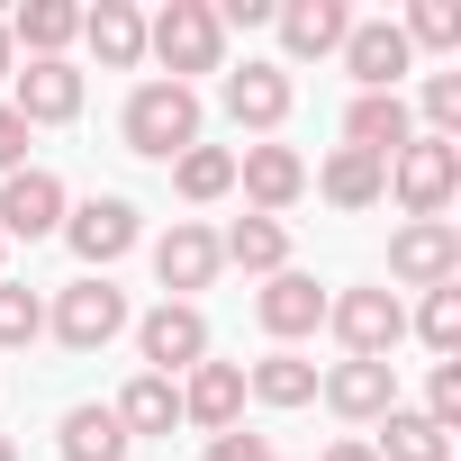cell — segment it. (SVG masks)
<instances>
[{
    "mask_svg": "<svg viewBox=\"0 0 461 461\" xmlns=\"http://www.w3.org/2000/svg\"><path fill=\"white\" fill-rule=\"evenodd\" d=\"M0 461H19V443H10V434H0Z\"/></svg>",
    "mask_w": 461,
    "mask_h": 461,
    "instance_id": "39",
    "label": "cell"
},
{
    "mask_svg": "<svg viewBox=\"0 0 461 461\" xmlns=\"http://www.w3.org/2000/svg\"><path fill=\"white\" fill-rule=\"evenodd\" d=\"M10 82H19L10 109H19L28 127H64V118H82V73H73L64 55H37V64H19Z\"/></svg>",
    "mask_w": 461,
    "mask_h": 461,
    "instance_id": "12",
    "label": "cell"
},
{
    "mask_svg": "<svg viewBox=\"0 0 461 461\" xmlns=\"http://www.w3.org/2000/svg\"><path fill=\"white\" fill-rule=\"evenodd\" d=\"M28 136H37V127H28L10 100H0V172H28Z\"/></svg>",
    "mask_w": 461,
    "mask_h": 461,
    "instance_id": "34",
    "label": "cell"
},
{
    "mask_svg": "<svg viewBox=\"0 0 461 461\" xmlns=\"http://www.w3.org/2000/svg\"><path fill=\"white\" fill-rule=\"evenodd\" d=\"M217 254L226 263H236V272H290V226L281 217H236V226H226V236H217Z\"/></svg>",
    "mask_w": 461,
    "mask_h": 461,
    "instance_id": "21",
    "label": "cell"
},
{
    "mask_svg": "<svg viewBox=\"0 0 461 461\" xmlns=\"http://www.w3.org/2000/svg\"><path fill=\"white\" fill-rule=\"evenodd\" d=\"M371 461H452V434H443V425H425L416 407H389V416H380Z\"/></svg>",
    "mask_w": 461,
    "mask_h": 461,
    "instance_id": "24",
    "label": "cell"
},
{
    "mask_svg": "<svg viewBox=\"0 0 461 461\" xmlns=\"http://www.w3.org/2000/svg\"><path fill=\"white\" fill-rule=\"evenodd\" d=\"M272 0H217V28H263Z\"/></svg>",
    "mask_w": 461,
    "mask_h": 461,
    "instance_id": "36",
    "label": "cell"
},
{
    "mask_svg": "<svg viewBox=\"0 0 461 461\" xmlns=\"http://www.w3.org/2000/svg\"><path fill=\"white\" fill-rule=\"evenodd\" d=\"M136 344H145V371H154V380L199 371V362H208V317H199L190 299H163V308L136 326Z\"/></svg>",
    "mask_w": 461,
    "mask_h": 461,
    "instance_id": "7",
    "label": "cell"
},
{
    "mask_svg": "<svg viewBox=\"0 0 461 461\" xmlns=\"http://www.w3.org/2000/svg\"><path fill=\"white\" fill-rule=\"evenodd\" d=\"M55 443H64V461H127V425L109 407H73L55 425Z\"/></svg>",
    "mask_w": 461,
    "mask_h": 461,
    "instance_id": "26",
    "label": "cell"
},
{
    "mask_svg": "<svg viewBox=\"0 0 461 461\" xmlns=\"http://www.w3.org/2000/svg\"><path fill=\"white\" fill-rule=\"evenodd\" d=\"M10 236H64V181L55 172H0V245H10Z\"/></svg>",
    "mask_w": 461,
    "mask_h": 461,
    "instance_id": "8",
    "label": "cell"
},
{
    "mask_svg": "<svg viewBox=\"0 0 461 461\" xmlns=\"http://www.w3.org/2000/svg\"><path fill=\"white\" fill-rule=\"evenodd\" d=\"M82 37V10H73V0H28V10L10 19V46H28V64L37 55H64Z\"/></svg>",
    "mask_w": 461,
    "mask_h": 461,
    "instance_id": "25",
    "label": "cell"
},
{
    "mask_svg": "<svg viewBox=\"0 0 461 461\" xmlns=\"http://www.w3.org/2000/svg\"><path fill=\"white\" fill-rule=\"evenodd\" d=\"M407 136H416V118H407V100H398V91H362V100L344 109V145H353V154H371V163H389Z\"/></svg>",
    "mask_w": 461,
    "mask_h": 461,
    "instance_id": "18",
    "label": "cell"
},
{
    "mask_svg": "<svg viewBox=\"0 0 461 461\" xmlns=\"http://www.w3.org/2000/svg\"><path fill=\"white\" fill-rule=\"evenodd\" d=\"M425 136L461 145V73H434V82H425Z\"/></svg>",
    "mask_w": 461,
    "mask_h": 461,
    "instance_id": "32",
    "label": "cell"
},
{
    "mask_svg": "<svg viewBox=\"0 0 461 461\" xmlns=\"http://www.w3.org/2000/svg\"><path fill=\"white\" fill-rule=\"evenodd\" d=\"M272 28H281V55H290V64H317V55H344L353 10H344V0H281Z\"/></svg>",
    "mask_w": 461,
    "mask_h": 461,
    "instance_id": "11",
    "label": "cell"
},
{
    "mask_svg": "<svg viewBox=\"0 0 461 461\" xmlns=\"http://www.w3.org/2000/svg\"><path fill=\"white\" fill-rule=\"evenodd\" d=\"M118 136H127V154L181 163V154L199 145V91H190V82H136V91H127Z\"/></svg>",
    "mask_w": 461,
    "mask_h": 461,
    "instance_id": "1",
    "label": "cell"
},
{
    "mask_svg": "<svg viewBox=\"0 0 461 461\" xmlns=\"http://www.w3.org/2000/svg\"><path fill=\"white\" fill-rule=\"evenodd\" d=\"M326 461H371V443H362V434H344V443H326Z\"/></svg>",
    "mask_w": 461,
    "mask_h": 461,
    "instance_id": "37",
    "label": "cell"
},
{
    "mask_svg": "<svg viewBox=\"0 0 461 461\" xmlns=\"http://www.w3.org/2000/svg\"><path fill=\"white\" fill-rule=\"evenodd\" d=\"M416 416H425V425H443V434L461 425V362H434V380H425V407H416Z\"/></svg>",
    "mask_w": 461,
    "mask_h": 461,
    "instance_id": "33",
    "label": "cell"
},
{
    "mask_svg": "<svg viewBox=\"0 0 461 461\" xmlns=\"http://www.w3.org/2000/svg\"><path fill=\"white\" fill-rule=\"evenodd\" d=\"M398 37L407 46H434V55H461V0H416Z\"/></svg>",
    "mask_w": 461,
    "mask_h": 461,
    "instance_id": "29",
    "label": "cell"
},
{
    "mask_svg": "<svg viewBox=\"0 0 461 461\" xmlns=\"http://www.w3.org/2000/svg\"><path fill=\"white\" fill-rule=\"evenodd\" d=\"M245 398H263V407H308V398H317V362L272 353V362H254V371H245Z\"/></svg>",
    "mask_w": 461,
    "mask_h": 461,
    "instance_id": "27",
    "label": "cell"
},
{
    "mask_svg": "<svg viewBox=\"0 0 461 461\" xmlns=\"http://www.w3.org/2000/svg\"><path fill=\"white\" fill-rule=\"evenodd\" d=\"M389 190H398L407 217H443L452 190H461V145H443V136H407V145L389 154Z\"/></svg>",
    "mask_w": 461,
    "mask_h": 461,
    "instance_id": "3",
    "label": "cell"
},
{
    "mask_svg": "<svg viewBox=\"0 0 461 461\" xmlns=\"http://www.w3.org/2000/svg\"><path fill=\"white\" fill-rule=\"evenodd\" d=\"M326 326L344 335L353 362H389L407 335V308H398V290H344V299H326Z\"/></svg>",
    "mask_w": 461,
    "mask_h": 461,
    "instance_id": "5",
    "label": "cell"
},
{
    "mask_svg": "<svg viewBox=\"0 0 461 461\" xmlns=\"http://www.w3.org/2000/svg\"><path fill=\"white\" fill-rule=\"evenodd\" d=\"M317 190H326L335 208H380V199H389V163H371V154L335 145V154H326V172H317Z\"/></svg>",
    "mask_w": 461,
    "mask_h": 461,
    "instance_id": "23",
    "label": "cell"
},
{
    "mask_svg": "<svg viewBox=\"0 0 461 461\" xmlns=\"http://www.w3.org/2000/svg\"><path fill=\"white\" fill-rule=\"evenodd\" d=\"M236 181H245L254 217H281V208L308 190V163H299L290 145H245V154H236Z\"/></svg>",
    "mask_w": 461,
    "mask_h": 461,
    "instance_id": "16",
    "label": "cell"
},
{
    "mask_svg": "<svg viewBox=\"0 0 461 461\" xmlns=\"http://www.w3.org/2000/svg\"><path fill=\"white\" fill-rule=\"evenodd\" d=\"M64 245L91 263V272H109L127 245H136V208L118 199V190H100V199H82V208H64Z\"/></svg>",
    "mask_w": 461,
    "mask_h": 461,
    "instance_id": "9",
    "label": "cell"
},
{
    "mask_svg": "<svg viewBox=\"0 0 461 461\" xmlns=\"http://www.w3.org/2000/svg\"><path fill=\"white\" fill-rule=\"evenodd\" d=\"M118 425H127V443L136 434H172L181 425V380H154V371H136L127 389H118V407H109Z\"/></svg>",
    "mask_w": 461,
    "mask_h": 461,
    "instance_id": "22",
    "label": "cell"
},
{
    "mask_svg": "<svg viewBox=\"0 0 461 461\" xmlns=\"http://www.w3.org/2000/svg\"><path fill=\"white\" fill-rule=\"evenodd\" d=\"M254 317H263V335L299 344V335H317V326H326V290H317L308 272H272V281H263V299H254Z\"/></svg>",
    "mask_w": 461,
    "mask_h": 461,
    "instance_id": "17",
    "label": "cell"
},
{
    "mask_svg": "<svg viewBox=\"0 0 461 461\" xmlns=\"http://www.w3.org/2000/svg\"><path fill=\"white\" fill-rule=\"evenodd\" d=\"M416 335L452 362L461 353V281H443V290H425V308H416Z\"/></svg>",
    "mask_w": 461,
    "mask_h": 461,
    "instance_id": "30",
    "label": "cell"
},
{
    "mask_svg": "<svg viewBox=\"0 0 461 461\" xmlns=\"http://www.w3.org/2000/svg\"><path fill=\"white\" fill-rule=\"evenodd\" d=\"M226 118L254 127V136H272V127L290 118V73H281V64H245V73H226Z\"/></svg>",
    "mask_w": 461,
    "mask_h": 461,
    "instance_id": "19",
    "label": "cell"
},
{
    "mask_svg": "<svg viewBox=\"0 0 461 461\" xmlns=\"http://www.w3.org/2000/svg\"><path fill=\"white\" fill-rule=\"evenodd\" d=\"M389 272H398L407 290L461 281V226H452V217H407L398 236H389Z\"/></svg>",
    "mask_w": 461,
    "mask_h": 461,
    "instance_id": "6",
    "label": "cell"
},
{
    "mask_svg": "<svg viewBox=\"0 0 461 461\" xmlns=\"http://www.w3.org/2000/svg\"><path fill=\"white\" fill-rule=\"evenodd\" d=\"M407 64H416V46H407L389 19H353V37H344V73H353L362 91H398Z\"/></svg>",
    "mask_w": 461,
    "mask_h": 461,
    "instance_id": "15",
    "label": "cell"
},
{
    "mask_svg": "<svg viewBox=\"0 0 461 461\" xmlns=\"http://www.w3.org/2000/svg\"><path fill=\"white\" fill-rule=\"evenodd\" d=\"M82 46H91L109 73H127V64L145 55V19H136V0H100V10H82Z\"/></svg>",
    "mask_w": 461,
    "mask_h": 461,
    "instance_id": "20",
    "label": "cell"
},
{
    "mask_svg": "<svg viewBox=\"0 0 461 461\" xmlns=\"http://www.w3.org/2000/svg\"><path fill=\"white\" fill-rule=\"evenodd\" d=\"M181 425H208V434L245 425V362H199V371H181Z\"/></svg>",
    "mask_w": 461,
    "mask_h": 461,
    "instance_id": "13",
    "label": "cell"
},
{
    "mask_svg": "<svg viewBox=\"0 0 461 461\" xmlns=\"http://www.w3.org/2000/svg\"><path fill=\"white\" fill-rule=\"evenodd\" d=\"M145 55H163V82H190V73H217L226 28H217L208 0H163V10L145 19Z\"/></svg>",
    "mask_w": 461,
    "mask_h": 461,
    "instance_id": "2",
    "label": "cell"
},
{
    "mask_svg": "<svg viewBox=\"0 0 461 461\" xmlns=\"http://www.w3.org/2000/svg\"><path fill=\"white\" fill-rule=\"evenodd\" d=\"M37 335H46V299L19 290V281H0V353H19V344H37Z\"/></svg>",
    "mask_w": 461,
    "mask_h": 461,
    "instance_id": "31",
    "label": "cell"
},
{
    "mask_svg": "<svg viewBox=\"0 0 461 461\" xmlns=\"http://www.w3.org/2000/svg\"><path fill=\"white\" fill-rule=\"evenodd\" d=\"M208 461H272V443L245 434V425H226V434H208Z\"/></svg>",
    "mask_w": 461,
    "mask_h": 461,
    "instance_id": "35",
    "label": "cell"
},
{
    "mask_svg": "<svg viewBox=\"0 0 461 461\" xmlns=\"http://www.w3.org/2000/svg\"><path fill=\"white\" fill-rule=\"evenodd\" d=\"M0 254H10V245H0Z\"/></svg>",
    "mask_w": 461,
    "mask_h": 461,
    "instance_id": "40",
    "label": "cell"
},
{
    "mask_svg": "<svg viewBox=\"0 0 461 461\" xmlns=\"http://www.w3.org/2000/svg\"><path fill=\"white\" fill-rule=\"evenodd\" d=\"M46 326H55L64 353H100V344L127 326V290H109V272H91V281H73V290L46 308Z\"/></svg>",
    "mask_w": 461,
    "mask_h": 461,
    "instance_id": "4",
    "label": "cell"
},
{
    "mask_svg": "<svg viewBox=\"0 0 461 461\" xmlns=\"http://www.w3.org/2000/svg\"><path fill=\"white\" fill-rule=\"evenodd\" d=\"M19 73V46H10V19H0V82H10Z\"/></svg>",
    "mask_w": 461,
    "mask_h": 461,
    "instance_id": "38",
    "label": "cell"
},
{
    "mask_svg": "<svg viewBox=\"0 0 461 461\" xmlns=\"http://www.w3.org/2000/svg\"><path fill=\"white\" fill-rule=\"evenodd\" d=\"M217 263H226V254H217V236H208L199 217H172V236L154 245V281H163L172 299H190V290H208V281H217Z\"/></svg>",
    "mask_w": 461,
    "mask_h": 461,
    "instance_id": "14",
    "label": "cell"
},
{
    "mask_svg": "<svg viewBox=\"0 0 461 461\" xmlns=\"http://www.w3.org/2000/svg\"><path fill=\"white\" fill-rule=\"evenodd\" d=\"M272 461H281V452H272Z\"/></svg>",
    "mask_w": 461,
    "mask_h": 461,
    "instance_id": "41",
    "label": "cell"
},
{
    "mask_svg": "<svg viewBox=\"0 0 461 461\" xmlns=\"http://www.w3.org/2000/svg\"><path fill=\"white\" fill-rule=\"evenodd\" d=\"M317 398H326L344 425H380V416L398 407V362H335V371L317 380Z\"/></svg>",
    "mask_w": 461,
    "mask_h": 461,
    "instance_id": "10",
    "label": "cell"
},
{
    "mask_svg": "<svg viewBox=\"0 0 461 461\" xmlns=\"http://www.w3.org/2000/svg\"><path fill=\"white\" fill-rule=\"evenodd\" d=\"M172 190H181L190 208H208V199H226V190H236V154H226V145H190V154L172 163Z\"/></svg>",
    "mask_w": 461,
    "mask_h": 461,
    "instance_id": "28",
    "label": "cell"
}]
</instances>
